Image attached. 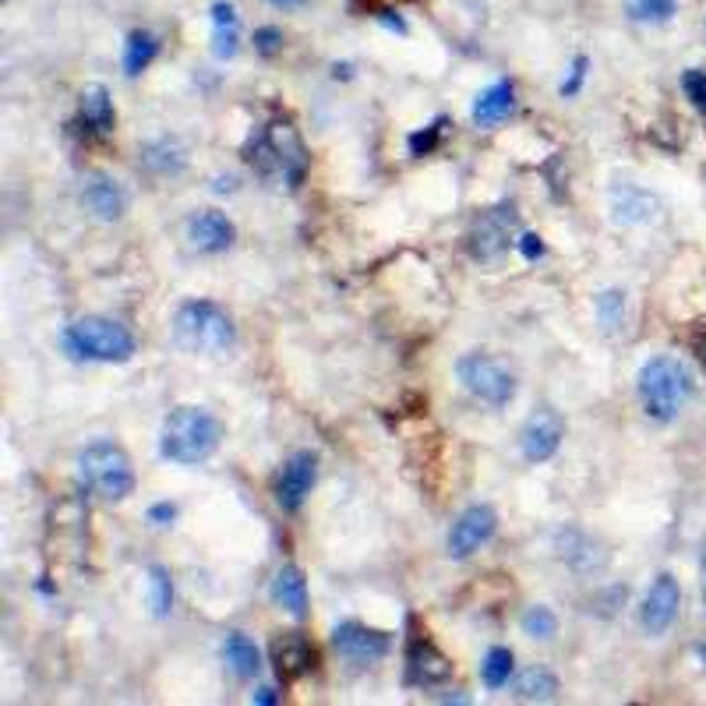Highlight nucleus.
<instances>
[{
	"mask_svg": "<svg viewBox=\"0 0 706 706\" xmlns=\"http://www.w3.org/2000/svg\"><path fill=\"white\" fill-rule=\"evenodd\" d=\"M145 600L153 619H170L173 611V576L167 565H148L145 573Z\"/></svg>",
	"mask_w": 706,
	"mask_h": 706,
	"instance_id": "a878e982",
	"label": "nucleus"
},
{
	"mask_svg": "<svg viewBox=\"0 0 706 706\" xmlns=\"http://www.w3.org/2000/svg\"><path fill=\"white\" fill-rule=\"evenodd\" d=\"M142 167L156 177H177L188 167V153L177 139H156L142 148Z\"/></svg>",
	"mask_w": 706,
	"mask_h": 706,
	"instance_id": "5701e85b",
	"label": "nucleus"
},
{
	"mask_svg": "<svg viewBox=\"0 0 706 706\" xmlns=\"http://www.w3.org/2000/svg\"><path fill=\"white\" fill-rule=\"evenodd\" d=\"M494 530H499V513H494L491 505L463 508L453 523V530H448V537H445L448 559H456V562L470 559L474 551H480L494 537Z\"/></svg>",
	"mask_w": 706,
	"mask_h": 706,
	"instance_id": "1a4fd4ad",
	"label": "nucleus"
},
{
	"mask_svg": "<svg viewBox=\"0 0 706 706\" xmlns=\"http://www.w3.org/2000/svg\"><path fill=\"white\" fill-rule=\"evenodd\" d=\"M703 605H706V590H703Z\"/></svg>",
	"mask_w": 706,
	"mask_h": 706,
	"instance_id": "c03bdc74",
	"label": "nucleus"
},
{
	"mask_svg": "<svg viewBox=\"0 0 706 706\" xmlns=\"http://www.w3.org/2000/svg\"><path fill=\"white\" fill-rule=\"evenodd\" d=\"M113 99L107 93V85H85L82 96H79V124L93 134H107L113 128Z\"/></svg>",
	"mask_w": 706,
	"mask_h": 706,
	"instance_id": "412c9836",
	"label": "nucleus"
},
{
	"mask_svg": "<svg viewBox=\"0 0 706 706\" xmlns=\"http://www.w3.org/2000/svg\"><path fill=\"white\" fill-rule=\"evenodd\" d=\"M156 53H159V39L148 33V28L131 33L124 43V74L128 79H139V74L156 60Z\"/></svg>",
	"mask_w": 706,
	"mask_h": 706,
	"instance_id": "cd10ccee",
	"label": "nucleus"
},
{
	"mask_svg": "<svg viewBox=\"0 0 706 706\" xmlns=\"http://www.w3.org/2000/svg\"><path fill=\"white\" fill-rule=\"evenodd\" d=\"M234 184H237V180H234V177H227V180H223V177H219V180H216V188H213V191H219V194H223V191H234Z\"/></svg>",
	"mask_w": 706,
	"mask_h": 706,
	"instance_id": "79ce46f5",
	"label": "nucleus"
},
{
	"mask_svg": "<svg viewBox=\"0 0 706 706\" xmlns=\"http://www.w3.org/2000/svg\"><path fill=\"white\" fill-rule=\"evenodd\" d=\"M682 88H685L689 103H693V107L706 117V71L689 68V71L682 74Z\"/></svg>",
	"mask_w": 706,
	"mask_h": 706,
	"instance_id": "f704fd0d",
	"label": "nucleus"
},
{
	"mask_svg": "<svg viewBox=\"0 0 706 706\" xmlns=\"http://www.w3.org/2000/svg\"><path fill=\"white\" fill-rule=\"evenodd\" d=\"M516 248H519V254H523L527 262L545 259V240H540V234H523V237L516 240Z\"/></svg>",
	"mask_w": 706,
	"mask_h": 706,
	"instance_id": "e433bc0d",
	"label": "nucleus"
},
{
	"mask_svg": "<svg viewBox=\"0 0 706 706\" xmlns=\"http://www.w3.org/2000/svg\"><path fill=\"white\" fill-rule=\"evenodd\" d=\"M594 311H597V322L605 333H619L622 322H625V294L622 290H605L594 300Z\"/></svg>",
	"mask_w": 706,
	"mask_h": 706,
	"instance_id": "2f4dec72",
	"label": "nucleus"
},
{
	"mask_svg": "<svg viewBox=\"0 0 706 706\" xmlns=\"http://www.w3.org/2000/svg\"><path fill=\"white\" fill-rule=\"evenodd\" d=\"M513 230H516V208L502 202L480 213L474 219V227L467 230V251L477 262H499L502 254L513 244Z\"/></svg>",
	"mask_w": 706,
	"mask_h": 706,
	"instance_id": "6e6552de",
	"label": "nucleus"
},
{
	"mask_svg": "<svg viewBox=\"0 0 706 706\" xmlns=\"http://www.w3.org/2000/svg\"><path fill=\"white\" fill-rule=\"evenodd\" d=\"M79 474L88 491H96L107 502H124L134 494V467L131 456L117 442L99 439L79 453Z\"/></svg>",
	"mask_w": 706,
	"mask_h": 706,
	"instance_id": "423d86ee",
	"label": "nucleus"
},
{
	"mask_svg": "<svg viewBox=\"0 0 706 706\" xmlns=\"http://www.w3.org/2000/svg\"><path fill=\"white\" fill-rule=\"evenodd\" d=\"M513 668H516V657L508 647H491L480 660V682L488 689H505L508 679H513Z\"/></svg>",
	"mask_w": 706,
	"mask_h": 706,
	"instance_id": "c85d7f7f",
	"label": "nucleus"
},
{
	"mask_svg": "<svg viewBox=\"0 0 706 706\" xmlns=\"http://www.w3.org/2000/svg\"><path fill=\"white\" fill-rule=\"evenodd\" d=\"M223 660H227V668L237 679H254L262 671V654L244 633H227V639H223Z\"/></svg>",
	"mask_w": 706,
	"mask_h": 706,
	"instance_id": "b1692460",
	"label": "nucleus"
},
{
	"mask_svg": "<svg viewBox=\"0 0 706 706\" xmlns=\"http://www.w3.org/2000/svg\"><path fill=\"white\" fill-rule=\"evenodd\" d=\"M283 696L276 693V689H259V693L251 696V703H259V706H276Z\"/></svg>",
	"mask_w": 706,
	"mask_h": 706,
	"instance_id": "58836bf2",
	"label": "nucleus"
},
{
	"mask_svg": "<svg viewBox=\"0 0 706 706\" xmlns=\"http://www.w3.org/2000/svg\"><path fill=\"white\" fill-rule=\"evenodd\" d=\"M565 439V420L554 414L551 407L537 410L527 417V424L519 431V453L527 463H548L562 448Z\"/></svg>",
	"mask_w": 706,
	"mask_h": 706,
	"instance_id": "ddd939ff",
	"label": "nucleus"
},
{
	"mask_svg": "<svg viewBox=\"0 0 706 706\" xmlns=\"http://www.w3.org/2000/svg\"><path fill=\"white\" fill-rule=\"evenodd\" d=\"M173 343L188 354L219 357L237 343V328L216 300H188L173 314Z\"/></svg>",
	"mask_w": 706,
	"mask_h": 706,
	"instance_id": "20e7f679",
	"label": "nucleus"
},
{
	"mask_svg": "<svg viewBox=\"0 0 706 706\" xmlns=\"http://www.w3.org/2000/svg\"><path fill=\"white\" fill-rule=\"evenodd\" d=\"M625 11L633 22L665 25L674 19V11H679V0H625Z\"/></svg>",
	"mask_w": 706,
	"mask_h": 706,
	"instance_id": "c756f323",
	"label": "nucleus"
},
{
	"mask_svg": "<svg viewBox=\"0 0 706 706\" xmlns=\"http://www.w3.org/2000/svg\"><path fill=\"white\" fill-rule=\"evenodd\" d=\"M679 608H682V587H679V579H674L671 573H660L654 583H650V590L647 597H643V608H639V625H643V633L647 636H665L668 629L674 625V619H679Z\"/></svg>",
	"mask_w": 706,
	"mask_h": 706,
	"instance_id": "9b49d317",
	"label": "nucleus"
},
{
	"mask_svg": "<svg viewBox=\"0 0 706 706\" xmlns=\"http://www.w3.org/2000/svg\"><path fill=\"white\" fill-rule=\"evenodd\" d=\"M223 442V424L205 407H177L163 420L159 431V456L177 467H199L213 459Z\"/></svg>",
	"mask_w": 706,
	"mask_h": 706,
	"instance_id": "f03ea898",
	"label": "nucleus"
},
{
	"mask_svg": "<svg viewBox=\"0 0 706 706\" xmlns=\"http://www.w3.org/2000/svg\"><path fill=\"white\" fill-rule=\"evenodd\" d=\"M237 240V227L227 213H216V208H205V213L191 216L188 223V244L199 254H223L230 251Z\"/></svg>",
	"mask_w": 706,
	"mask_h": 706,
	"instance_id": "dca6fc26",
	"label": "nucleus"
},
{
	"mask_svg": "<svg viewBox=\"0 0 706 706\" xmlns=\"http://www.w3.org/2000/svg\"><path fill=\"white\" fill-rule=\"evenodd\" d=\"M587 71H590V60L579 53V57L573 60V68H569V74L562 79V85H559L562 99H576V96L583 93V82H587Z\"/></svg>",
	"mask_w": 706,
	"mask_h": 706,
	"instance_id": "72a5a7b5",
	"label": "nucleus"
},
{
	"mask_svg": "<svg viewBox=\"0 0 706 706\" xmlns=\"http://www.w3.org/2000/svg\"><path fill=\"white\" fill-rule=\"evenodd\" d=\"M445 128H448V120H445V117H439V120H431V124H428L424 131H414L410 139H407L410 156H431L434 148H439Z\"/></svg>",
	"mask_w": 706,
	"mask_h": 706,
	"instance_id": "473e14b6",
	"label": "nucleus"
},
{
	"mask_svg": "<svg viewBox=\"0 0 706 706\" xmlns=\"http://www.w3.org/2000/svg\"><path fill=\"white\" fill-rule=\"evenodd\" d=\"M244 159L265 184L290 188V191L304 184L308 167H311L308 145L290 120H273V124L254 131L244 148Z\"/></svg>",
	"mask_w": 706,
	"mask_h": 706,
	"instance_id": "f257e3e1",
	"label": "nucleus"
},
{
	"mask_svg": "<svg viewBox=\"0 0 706 706\" xmlns=\"http://www.w3.org/2000/svg\"><path fill=\"white\" fill-rule=\"evenodd\" d=\"M696 654H699V657L706 660V647H703V643H699V647H696Z\"/></svg>",
	"mask_w": 706,
	"mask_h": 706,
	"instance_id": "37998d69",
	"label": "nucleus"
},
{
	"mask_svg": "<svg viewBox=\"0 0 706 706\" xmlns=\"http://www.w3.org/2000/svg\"><path fill=\"white\" fill-rule=\"evenodd\" d=\"M519 629H523V633H527L530 639L548 643V639L559 636V619H554V611H551V608H545V605H530L527 611H523Z\"/></svg>",
	"mask_w": 706,
	"mask_h": 706,
	"instance_id": "7c9ffc66",
	"label": "nucleus"
},
{
	"mask_svg": "<svg viewBox=\"0 0 706 706\" xmlns=\"http://www.w3.org/2000/svg\"><path fill=\"white\" fill-rule=\"evenodd\" d=\"M273 600L290 619H308V579L297 565H279V573L273 576Z\"/></svg>",
	"mask_w": 706,
	"mask_h": 706,
	"instance_id": "aec40b11",
	"label": "nucleus"
},
{
	"mask_svg": "<svg viewBox=\"0 0 706 706\" xmlns=\"http://www.w3.org/2000/svg\"><path fill=\"white\" fill-rule=\"evenodd\" d=\"M554 551L559 559L576 569V573H600L608 565V551L600 545L597 537H590L587 530H576V527H565L554 534Z\"/></svg>",
	"mask_w": 706,
	"mask_h": 706,
	"instance_id": "4468645a",
	"label": "nucleus"
},
{
	"mask_svg": "<svg viewBox=\"0 0 706 706\" xmlns=\"http://www.w3.org/2000/svg\"><path fill=\"white\" fill-rule=\"evenodd\" d=\"M254 50H259L262 57H276L283 50V33L276 25H262V28H254Z\"/></svg>",
	"mask_w": 706,
	"mask_h": 706,
	"instance_id": "c9c22d12",
	"label": "nucleus"
},
{
	"mask_svg": "<svg viewBox=\"0 0 706 706\" xmlns=\"http://www.w3.org/2000/svg\"><path fill=\"white\" fill-rule=\"evenodd\" d=\"M513 689H516V699L523 703H551L559 696V679H554L548 668H527Z\"/></svg>",
	"mask_w": 706,
	"mask_h": 706,
	"instance_id": "bb28decb",
	"label": "nucleus"
},
{
	"mask_svg": "<svg viewBox=\"0 0 706 706\" xmlns=\"http://www.w3.org/2000/svg\"><path fill=\"white\" fill-rule=\"evenodd\" d=\"M611 208H614V219L619 223H650L660 205L650 191H643L636 184H622L611 194Z\"/></svg>",
	"mask_w": 706,
	"mask_h": 706,
	"instance_id": "4be33fe9",
	"label": "nucleus"
},
{
	"mask_svg": "<svg viewBox=\"0 0 706 706\" xmlns=\"http://www.w3.org/2000/svg\"><path fill=\"white\" fill-rule=\"evenodd\" d=\"M333 647L339 657H347L350 665H379L393 650V636L382 629L360 625V622H339L333 629Z\"/></svg>",
	"mask_w": 706,
	"mask_h": 706,
	"instance_id": "9d476101",
	"label": "nucleus"
},
{
	"mask_svg": "<svg viewBox=\"0 0 706 706\" xmlns=\"http://www.w3.org/2000/svg\"><path fill=\"white\" fill-rule=\"evenodd\" d=\"M513 110H516V88H513V82H494V85H488L484 93L474 99L470 117H474L477 128L491 131V128H499L502 120L513 117Z\"/></svg>",
	"mask_w": 706,
	"mask_h": 706,
	"instance_id": "6ab92c4d",
	"label": "nucleus"
},
{
	"mask_svg": "<svg viewBox=\"0 0 706 706\" xmlns=\"http://www.w3.org/2000/svg\"><path fill=\"white\" fill-rule=\"evenodd\" d=\"M240 47V33H237V11L227 0H216L213 4V53L216 60H234Z\"/></svg>",
	"mask_w": 706,
	"mask_h": 706,
	"instance_id": "393cba45",
	"label": "nucleus"
},
{
	"mask_svg": "<svg viewBox=\"0 0 706 706\" xmlns=\"http://www.w3.org/2000/svg\"><path fill=\"white\" fill-rule=\"evenodd\" d=\"M456 379L477 403L491 410H502L516 399V374L488 354H463L456 360Z\"/></svg>",
	"mask_w": 706,
	"mask_h": 706,
	"instance_id": "0eeeda50",
	"label": "nucleus"
},
{
	"mask_svg": "<svg viewBox=\"0 0 706 706\" xmlns=\"http://www.w3.org/2000/svg\"><path fill=\"white\" fill-rule=\"evenodd\" d=\"M693 350H696L699 364H703V371H706V328H703V333H696V339H693Z\"/></svg>",
	"mask_w": 706,
	"mask_h": 706,
	"instance_id": "ea45409f",
	"label": "nucleus"
},
{
	"mask_svg": "<svg viewBox=\"0 0 706 706\" xmlns=\"http://www.w3.org/2000/svg\"><path fill=\"white\" fill-rule=\"evenodd\" d=\"M636 396L650 420L671 424L693 399V374L679 357H654L636 374Z\"/></svg>",
	"mask_w": 706,
	"mask_h": 706,
	"instance_id": "7ed1b4c3",
	"label": "nucleus"
},
{
	"mask_svg": "<svg viewBox=\"0 0 706 706\" xmlns=\"http://www.w3.org/2000/svg\"><path fill=\"white\" fill-rule=\"evenodd\" d=\"M319 480V456L311 448H300L287 463H283L279 480H276V505L283 513H300V505L308 502V494Z\"/></svg>",
	"mask_w": 706,
	"mask_h": 706,
	"instance_id": "f8f14e48",
	"label": "nucleus"
},
{
	"mask_svg": "<svg viewBox=\"0 0 706 706\" xmlns=\"http://www.w3.org/2000/svg\"><path fill=\"white\" fill-rule=\"evenodd\" d=\"M265 4H273V8H283V11H297V8H304L308 0H265Z\"/></svg>",
	"mask_w": 706,
	"mask_h": 706,
	"instance_id": "a19ab883",
	"label": "nucleus"
},
{
	"mask_svg": "<svg viewBox=\"0 0 706 706\" xmlns=\"http://www.w3.org/2000/svg\"><path fill=\"white\" fill-rule=\"evenodd\" d=\"M268 654H273V668L279 674V682L304 679V674L314 671V665H319V654H314V647L300 633L276 636L273 647H268Z\"/></svg>",
	"mask_w": 706,
	"mask_h": 706,
	"instance_id": "a211bd4d",
	"label": "nucleus"
},
{
	"mask_svg": "<svg viewBox=\"0 0 706 706\" xmlns=\"http://www.w3.org/2000/svg\"><path fill=\"white\" fill-rule=\"evenodd\" d=\"M64 350L74 360H99V364H124L134 357V336L124 325L103 314H85L64 328Z\"/></svg>",
	"mask_w": 706,
	"mask_h": 706,
	"instance_id": "39448f33",
	"label": "nucleus"
},
{
	"mask_svg": "<svg viewBox=\"0 0 706 706\" xmlns=\"http://www.w3.org/2000/svg\"><path fill=\"white\" fill-rule=\"evenodd\" d=\"M453 679V660H448L428 636H417L410 639V650H407V682L420 685V689H431V685H442Z\"/></svg>",
	"mask_w": 706,
	"mask_h": 706,
	"instance_id": "2eb2a0df",
	"label": "nucleus"
},
{
	"mask_svg": "<svg viewBox=\"0 0 706 706\" xmlns=\"http://www.w3.org/2000/svg\"><path fill=\"white\" fill-rule=\"evenodd\" d=\"M173 519H177V505L173 502H159V505L148 508V523H153V527H170Z\"/></svg>",
	"mask_w": 706,
	"mask_h": 706,
	"instance_id": "4c0bfd02",
	"label": "nucleus"
},
{
	"mask_svg": "<svg viewBox=\"0 0 706 706\" xmlns=\"http://www.w3.org/2000/svg\"><path fill=\"white\" fill-rule=\"evenodd\" d=\"M82 205H85V213L93 216V219L117 223L120 216L128 213V191L120 188L110 173H93V177H85Z\"/></svg>",
	"mask_w": 706,
	"mask_h": 706,
	"instance_id": "f3484780",
	"label": "nucleus"
}]
</instances>
